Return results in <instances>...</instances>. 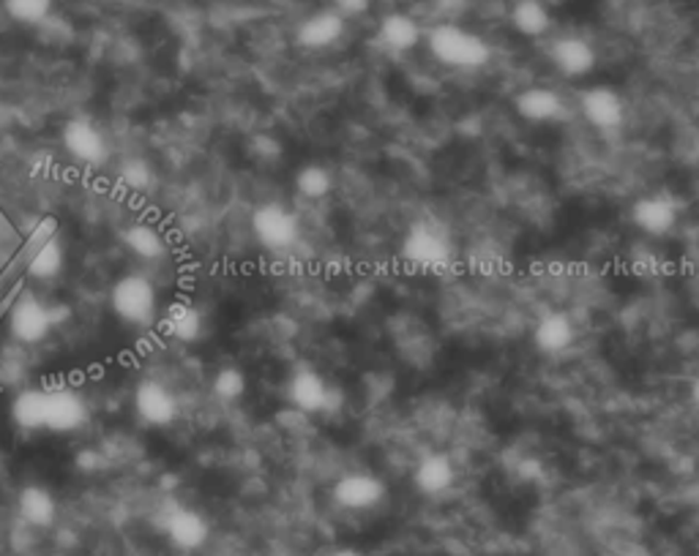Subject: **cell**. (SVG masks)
Here are the masks:
<instances>
[{"mask_svg":"<svg viewBox=\"0 0 699 556\" xmlns=\"http://www.w3.org/2000/svg\"><path fill=\"white\" fill-rule=\"evenodd\" d=\"M426 47L437 63L448 69H481L492 60V47L484 36L465 31L457 22H440L426 31Z\"/></svg>","mask_w":699,"mask_h":556,"instance_id":"1","label":"cell"},{"mask_svg":"<svg viewBox=\"0 0 699 556\" xmlns=\"http://www.w3.org/2000/svg\"><path fill=\"white\" fill-rule=\"evenodd\" d=\"M16 259L22 263L25 274L36 281H55L66 270V248L60 241L58 221L44 219L38 221L36 230L22 238V246Z\"/></svg>","mask_w":699,"mask_h":556,"instance_id":"2","label":"cell"},{"mask_svg":"<svg viewBox=\"0 0 699 556\" xmlns=\"http://www.w3.org/2000/svg\"><path fill=\"white\" fill-rule=\"evenodd\" d=\"M402 259L421 274H446L454 263L451 238L435 221H419L404 235Z\"/></svg>","mask_w":699,"mask_h":556,"instance_id":"3","label":"cell"},{"mask_svg":"<svg viewBox=\"0 0 699 556\" xmlns=\"http://www.w3.org/2000/svg\"><path fill=\"white\" fill-rule=\"evenodd\" d=\"M110 305L115 316L131 327H148L159 316V292L151 278L126 274L110 289Z\"/></svg>","mask_w":699,"mask_h":556,"instance_id":"4","label":"cell"},{"mask_svg":"<svg viewBox=\"0 0 699 556\" xmlns=\"http://www.w3.org/2000/svg\"><path fill=\"white\" fill-rule=\"evenodd\" d=\"M287 398H290V407L303 415L336 413L342 407V391L329 385L323 374H318L314 369H307V366L290 377V382H287Z\"/></svg>","mask_w":699,"mask_h":556,"instance_id":"5","label":"cell"},{"mask_svg":"<svg viewBox=\"0 0 699 556\" xmlns=\"http://www.w3.org/2000/svg\"><path fill=\"white\" fill-rule=\"evenodd\" d=\"M252 232L260 246L268 252H287L301 238V224L290 208L279 202H265L254 210Z\"/></svg>","mask_w":699,"mask_h":556,"instance_id":"6","label":"cell"},{"mask_svg":"<svg viewBox=\"0 0 699 556\" xmlns=\"http://www.w3.org/2000/svg\"><path fill=\"white\" fill-rule=\"evenodd\" d=\"M55 327V314L36 294H20L9 311V333L22 347H36L49 338Z\"/></svg>","mask_w":699,"mask_h":556,"instance_id":"7","label":"cell"},{"mask_svg":"<svg viewBox=\"0 0 699 556\" xmlns=\"http://www.w3.org/2000/svg\"><path fill=\"white\" fill-rule=\"evenodd\" d=\"M388 488L386 483L380 480L371 472H347L340 480L334 483V502L340 505L342 510H353V513H364V510L377 508V505L386 499Z\"/></svg>","mask_w":699,"mask_h":556,"instance_id":"8","label":"cell"},{"mask_svg":"<svg viewBox=\"0 0 699 556\" xmlns=\"http://www.w3.org/2000/svg\"><path fill=\"white\" fill-rule=\"evenodd\" d=\"M64 148L75 161L85 166H102L110 155V144L104 139L102 129L88 118H71L64 126Z\"/></svg>","mask_w":699,"mask_h":556,"instance_id":"9","label":"cell"},{"mask_svg":"<svg viewBox=\"0 0 699 556\" xmlns=\"http://www.w3.org/2000/svg\"><path fill=\"white\" fill-rule=\"evenodd\" d=\"M580 109L598 131H615L626 124V102L615 88L593 85L580 96Z\"/></svg>","mask_w":699,"mask_h":556,"instance_id":"10","label":"cell"},{"mask_svg":"<svg viewBox=\"0 0 699 556\" xmlns=\"http://www.w3.org/2000/svg\"><path fill=\"white\" fill-rule=\"evenodd\" d=\"M631 219H634L637 230L645 235L664 238L675 230L680 219L678 202L669 194H648V197L637 199L631 208Z\"/></svg>","mask_w":699,"mask_h":556,"instance_id":"11","label":"cell"},{"mask_svg":"<svg viewBox=\"0 0 699 556\" xmlns=\"http://www.w3.org/2000/svg\"><path fill=\"white\" fill-rule=\"evenodd\" d=\"M88 404L80 393L69 387L47 391V415H44V431L53 433H71L80 431L88 422Z\"/></svg>","mask_w":699,"mask_h":556,"instance_id":"12","label":"cell"},{"mask_svg":"<svg viewBox=\"0 0 699 556\" xmlns=\"http://www.w3.org/2000/svg\"><path fill=\"white\" fill-rule=\"evenodd\" d=\"M549 60L554 69L569 80H582L591 74L598 63V55L593 44L582 36H560L549 47Z\"/></svg>","mask_w":699,"mask_h":556,"instance_id":"13","label":"cell"},{"mask_svg":"<svg viewBox=\"0 0 699 556\" xmlns=\"http://www.w3.org/2000/svg\"><path fill=\"white\" fill-rule=\"evenodd\" d=\"M135 413L146 426L164 428L177 417V398L162 382L142 380L135 391Z\"/></svg>","mask_w":699,"mask_h":556,"instance_id":"14","label":"cell"},{"mask_svg":"<svg viewBox=\"0 0 699 556\" xmlns=\"http://www.w3.org/2000/svg\"><path fill=\"white\" fill-rule=\"evenodd\" d=\"M347 20L342 14H336L334 9H320L314 14H309L307 20L298 25L296 42L303 49H329L345 36Z\"/></svg>","mask_w":699,"mask_h":556,"instance_id":"15","label":"cell"},{"mask_svg":"<svg viewBox=\"0 0 699 556\" xmlns=\"http://www.w3.org/2000/svg\"><path fill=\"white\" fill-rule=\"evenodd\" d=\"M164 532L173 541L175 548L181 552H197L208 543L210 524L203 513L192 508H175L173 513L164 519Z\"/></svg>","mask_w":699,"mask_h":556,"instance_id":"16","label":"cell"},{"mask_svg":"<svg viewBox=\"0 0 699 556\" xmlns=\"http://www.w3.org/2000/svg\"><path fill=\"white\" fill-rule=\"evenodd\" d=\"M377 38L391 53H410V49H415L424 42V27L408 11H391L377 25Z\"/></svg>","mask_w":699,"mask_h":556,"instance_id":"17","label":"cell"},{"mask_svg":"<svg viewBox=\"0 0 699 556\" xmlns=\"http://www.w3.org/2000/svg\"><path fill=\"white\" fill-rule=\"evenodd\" d=\"M413 483L424 497H443L457 483V466L446 453L424 455L419 466H415Z\"/></svg>","mask_w":699,"mask_h":556,"instance_id":"18","label":"cell"},{"mask_svg":"<svg viewBox=\"0 0 699 556\" xmlns=\"http://www.w3.org/2000/svg\"><path fill=\"white\" fill-rule=\"evenodd\" d=\"M574 322H571V316L563 314V311H549V314H543L541 320L536 322V327H532V344H536L538 352L543 355L565 352V349L574 344Z\"/></svg>","mask_w":699,"mask_h":556,"instance_id":"19","label":"cell"},{"mask_svg":"<svg viewBox=\"0 0 699 556\" xmlns=\"http://www.w3.org/2000/svg\"><path fill=\"white\" fill-rule=\"evenodd\" d=\"M514 109H517L519 118L527 120V124H552V120H558L563 115L565 104L563 96L554 93L552 88L536 85L527 88V91L514 99Z\"/></svg>","mask_w":699,"mask_h":556,"instance_id":"20","label":"cell"},{"mask_svg":"<svg viewBox=\"0 0 699 556\" xmlns=\"http://www.w3.org/2000/svg\"><path fill=\"white\" fill-rule=\"evenodd\" d=\"M16 510H20V519L25 524L36 526V530H47V526L55 524L58 519V502H55L53 491L44 486H25L16 497Z\"/></svg>","mask_w":699,"mask_h":556,"instance_id":"21","label":"cell"},{"mask_svg":"<svg viewBox=\"0 0 699 556\" xmlns=\"http://www.w3.org/2000/svg\"><path fill=\"white\" fill-rule=\"evenodd\" d=\"M47 415V387H25L11 402V420L20 431H44Z\"/></svg>","mask_w":699,"mask_h":556,"instance_id":"22","label":"cell"},{"mask_svg":"<svg viewBox=\"0 0 699 556\" xmlns=\"http://www.w3.org/2000/svg\"><path fill=\"white\" fill-rule=\"evenodd\" d=\"M508 20H512L514 31L527 38H541L552 31V11L543 0H517Z\"/></svg>","mask_w":699,"mask_h":556,"instance_id":"23","label":"cell"},{"mask_svg":"<svg viewBox=\"0 0 699 556\" xmlns=\"http://www.w3.org/2000/svg\"><path fill=\"white\" fill-rule=\"evenodd\" d=\"M164 325H168V333L177 341L192 344L203 336V314H199L197 305H192L188 300H175L170 303L168 316H164Z\"/></svg>","mask_w":699,"mask_h":556,"instance_id":"24","label":"cell"},{"mask_svg":"<svg viewBox=\"0 0 699 556\" xmlns=\"http://www.w3.org/2000/svg\"><path fill=\"white\" fill-rule=\"evenodd\" d=\"M124 241H126V246H129V252L135 254V257L146 259V263L162 259V254L168 252V243H164V238L159 235V232L153 230L151 224L129 227L124 235Z\"/></svg>","mask_w":699,"mask_h":556,"instance_id":"25","label":"cell"},{"mask_svg":"<svg viewBox=\"0 0 699 556\" xmlns=\"http://www.w3.org/2000/svg\"><path fill=\"white\" fill-rule=\"evenodd\" d=\"M296 188L303 199H314V202H318V199H325L331 194V188H334V177H331V172L325 170V166L307 164L298 170Z\"/></svg>","mask_w":699,"mask_h":556,"instance_id":"26","label":"cell"},{"mask_svg":"<svg viewBox=\"0 0 699 556\" xmlns=\"http://www.w3.org/2000/svg\"><path fill=\"white\" fill-rule=\"evenodd\" d=\"M5 14L27 27L44 25L53 14V0H3Z\"/></svg>","mask_w":699,"mask_h":556,"instance_id":"27","label":"cell"},{"mask_svg":"<svg viewBox=\"0 0 699 556\" xmlns=\"http://www.w3.org/2000/svg\"><path fill=\"white\" fill-rule=\"evenodd\" d=\"M214 393L221 402H238L247 393V377L236 366H227L214 377Z\"/></svg>","mask_w":699,"mask_h":556,"instance_id":"28","label":"cell"},{"mask_svg":"<svg viewBox=\"0 0 699 556\" xmlns=\"http://www.w3.org/2000/svg\"><path fill=\"white\" fill-rule=\"evenodd\" d=\"M22 246V235H16V230L11 227V221L0 213V268L9 265L11 259H16Z\"/></svg>","mask_w":699,"mask_h":556,"instance_id":"29","label":"cell"},{"mask_svg":"<svg viewBox=\"0 0 699 556\" xmlns=\"http://www.w3.org/2000/svg\"><path fill=\"white\" fill-rule=\"evenodd\" d=\"M124 183L131 188H146L148 183H151V166L146 164V161H129V164L124 166Z\"/></svg>","mask_w":699,"mask_h":556,"instance_id":"30","label":"cell"},{"mask_svg":"<svg viewBox=\"0 0 699 556\" xmlns=\"http://www.w3.org/2000/svg\"><path fill=\"white\" fill-rule=\"evenodd\" d=\"M331 9L336 14H342L345 20H358V16L369 14L371 11V0H331Z\"/></svg>","mask_w":699,"mask_h":556,"instance_id":"31","label":"cell"},{"mask_svg":"<svg viewBox=\"0 0 699 556\" xmlns=\"http://www.w3.org/2000/svg\"><path fill=\"white\" fill-rule=\"evenodd\" d=\"M691 402H695L697 407H699V377H697L695 382H691Z\"/></svg>","mask_w":699,"mask_h":556,"instance_id":"32","label":"cell"},{"mask_svg":"<svg viewBox=\"0 0 699 556\" xmlns=\"http://www.w3.org/2000/svg\"><path fill=\"white\" fill-rule=\"evenodd\" d=\"M331 556H360V554L353 552V548H340V552H334Z\"/></svg>","mask_w":699,"mask_h":556,"instance_id":"33","label":"cell"},{"mask_svg":"<svg viewBox=\"0 0 699 556\" xmlns=\"http://www.w3.org/2000/svg\"><path fill=\"white\" fill-rule=\"evenodd\" d=\"M0 464H3V461H0Z\"/></svg>","mask_w":699,"mask_h":556,"instance_id":"34","label":"cell"}]
</instances>
